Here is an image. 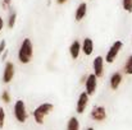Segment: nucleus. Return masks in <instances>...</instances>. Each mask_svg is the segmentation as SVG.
Instances as JSON below:
<instances>
[{"label": "nucleus", "instance_id": "obj_1", "mask_svg": "<svg viewBox=\"0 0 132 130\" xmlns=\"http://www.w3.org/2000/svg\"><path fill=\"white\" fill-rule=\"evenodd\" d=\"M34 56V45L30 38H23L18 50V60L22 64H28Z\"/></svg>", "mask_w": 132, "mask_h": 130}, {"label": "nucleus", "instance_id": "obj_2", "mask_svg": "<svg viewBox=\"0 0 132 130\" xmlns=\"http://www.w3.org/2000/svg\"><path fill=\"white\" fill-rule=\"evenodd\" d=\"M54 110V105L53 103H49V102H44L41 105H39L35 110H34V120L36 121V124L39 125H43L44 124L45 117Z\"/></svg>", "mask_w": 132, "mask_h": 130}, {"label": "nucleus", "instance_id": "obj_3", "mask_svg": "<svg viewBox=\"0 0 132 130\" xmlns=\"http://www.w3.org/2000/svg\"><path fill=\"white\" fill-rule=\"evenodd\" d=\"M13 114H14V117H15V120H17L18 123L23 124V123L27 121L28 112H27V107H26L24 101H22V99L15 101L14 107H13Z\"/></svg>", "mask_w": 132, "mask_h": 130}, {"label": "nucleus", "instance_id": "obj_4", "mask_svg": "<svg viewBox=\"0 0 132 130\" xmlns=\"http://www.w3.org/2000/svg\"><path fill=\"white\" fill-rule=\"evenodd\" d=\"M122 47H123V42H122V41L118 40V41L113 42V45L110 46V48L108 50V52H106V55H105V61H106L108 64L114 63V60L117 59V56H118V54L121 52Z\"/></svg>", "mask_w": 132, "mask_h": 130}, {"label": "nucleus", "instance_id": "obj_5", "mask_svg": "<svg viewBox=\"0 0 132 130\" xmlns=\"http://www.w3.org/2000/svg\"><path fill=\"white\" fill-rule=\"evenodd\" d=\"M14 74H15V66H14L13 63L8 61L4 66V70H3V82L5 84L10 83L14 78Z\"/></svg>", "mask_w": 132, "mask_h": 130}, {"label": "nucleus", "instance_id": "obj_6", "mask_svg": "<svg viewBox=\"0 0 132 130\" xmlns=\"http://www.w3.org/2000/svg\"><path fill=\"white\" fill-rule=\"evenodd\" d=\"M85 92L87 93L88 96H94L96 93V89H97V77L92 73V74H88L87 81L85 83Z\"/></svg>", "mask_w": 132, "mask_h": 130}, {"label": "nucleus", "instance_id": "obj_7", "mask_svg": "<svg viewBox=\"0 0 132 130\" xmlns=\"http://www.w3.org/2000/svg\"><path fill=\"white\" fill-rule=\"evenodd\" d=\"M90 116H91V119H92L94 121L101 123V121H104V120L106 119V110H105V107H103V106H95V107L91 110Z\"/></svg>", "mask_w": 132, "mask_h": 130}, {"label": "nucleus", "instance_id": "obj_8", "mask_svg": "<svg viewBox=\"0 0 132 130\" xmlns=\"http://www.w3.org/2000/svg\"><path fill=\"white\" fill-rule=\"evenodd\" d=\"M88 99H90V96H88L86 92H82L78 96L77 105H76V112L77 114H84L85 112V110L87 108V106H88Z\"/></svg>", "mask_w": 132, "mask_h": 130}, {"label": "nucleus", "instance_id": "obj_9", "mask_svg": "<svg viewBox=\"0 0 132 130\" xmlns=\"http://www.w3.org/2000/svg\"><path fill=\"white\" fill-rule=\"evenodd\" d=\"M104 61L105 59L103 56H96L92 61V69H94V74L97 78H101L104 75Z\"/></svg>", "mask_w": 132, "mask_h": 130}, {"label": "nucleus", "instance_id": "obj_10", "mask_svg": "<svg viewBox=\"0 0 132 130\" xmlns=\"http://www.w3.org/2000/svg\"><path fill=\"white\" fill-rule=\"evenodd\" d=\"M81 52H82V43L80 42L78 40H75L73 42L71 43V46H69V55H71V57L73 60H76V59H78Z\"/></svg>", "mask_w": 132, "mask_h": 130}, {"label": "nucleus", "instance_id": "obj_11", "mask_svg": "<svg viewBox=\"0 0 132 130\" xmlns=\"http://www.w3.org/2000/svg\"><path fill=\"white\" fill-rule=\"evenodd\" d=\"M122 81H123L122 74H121L119 72H116V73H113V74L110 75V79H109V86H110V88H112L113 91H116V89H118V87L121 86Z\"/></svg>", "mask_w": 132, "mask_h": 130}, {"label": "nucleus", "instance_id": "obj_12", "mask_svg": "<svg viewBox=\"0 0 132 130\" xmlns=\"http://www.w3.org/2000/svg\"><path fill=\"white\" fill-rule=\"evenodd\" d=\"M87 14V4L86 3H81L77 9H76V13H75V19L77 22H81Z\"/></svg>", "mask_w": 132, "mask_h": 130}, {"label": "nucleus", "instance_id": "obj_13", "mask_svg": "<svg viewBox=\"0 0 132 130\" xmlns=\"http://www.w3.org/2000/svg\"><path fill=\"white\" fill-rule=\"evenodd\" d=\"M82 52H84L86 56L92 55V52H94V41H92L90 37H86V38L82 41Z\"/></svg>", "mask_w": 132, "mask_h": 130}, {"label": "nucleus", "instance_id": "obj_14", "mask_svg": "<svg viewBox=\"0 0 132 130\" xmlns=\"http://www.w3.org/2000/svg\"><path fill=\"white\" fill-rule=\"evenodd\" d=\"M67 130H80V121L77 117L72 116L67 123Z\"/></svg>", "mask_w": 132, "mask_h": 130}, {"label": "nucleus", "instance_id": "obj_15", "mask_svg": "<svg viewBox=\"0 0 132 130\" xmlns=\"http://www.w3.org/2000/svg\"><path fill=\"white\" fill-rule=\"evenodd\" d=\"M123 72L125 74L127 75H132V55H130L125 63V66H123Z\"/></svg>", "mask_w": 132, "mask_h": 130}, {"label": "nucleus", "instance_id": "obj_16", "mask_svg": "<svg viewBox=\"0 0 132 130\" xmlns=\"http://www.w3.org/2000/svg\"><path fill=\"white\" fill-rule=\"evenodd\" d=\"M15 21H17V13L13 10V12L9 13V17H8V27L13 28L14 24H15Z\"/></svg>", "mask_w": 132, "mask_h": 130}, {"label": "nucleus", "instance_id": "obj_17", "mask_svg": "<svg viewBox=\"0 0 132 130\" xmlns=\"http://www.w3.org/2000/svg\"><path fill=\"white\" fill-rule=\"evenodd\" d=\"M122 8L127 13H132V0H122Z\"/></svg>", "mask_w": 132, "mask_h": 130}, {"label": "nucleus", "instance_id": "obj_18", "mask_svg": "<svg viewBox=\"0 0 132 130\" xmlns=\"http://www.w3.org/2000/svg\"><path fill=\"white\" fill-rule=\"evenodd\" d=\"M1 101L4 102V103H9L12 99H10V93L8 92V91H3V93H1Z\"/></svg>", "mask_w": 132, "mask_h": 130}, {"label": "nucleus", "instance_id": "obj_19", "mask_svg": "<svg viewBox=\"0 0 132 130\" xmlns=\"http://www.w3.org/2000/svg\"><path fill=\"white\" fill-rule=\"evenodd\" d=\"M5 125V110L0 106V129H3Z\"/></svg>", "mask_w": 132, "mask_h": 130}, {"label": "nucleus", "instance_id": "obj_20", "mask_svg": "<svg viewBox=\"0 0 132 130\" xmlns=\"http://www.w3.org/2000/svg\"><path fill=\"white\" fill-rule=\"evenodd\" d=\"M10 5H12V0H1V8L4 10L10 9Z\"/></svg>", "mask_w": 132, "mask_h": 130}, {"label": "nucleus", "instance_id": "obj_21", "mask_svg": "<svg viewBox=\"0 0 132 130\" xmlns=\"http://www.w3.org/2000/svg\"><path fill=\"white\" fill-rule=\"evenodd\" d=\"M5 51H6V42H5V40H1V41H0V56H1Z\"/></svg>", "mask_w": 132, "mask_h": 130}, {"label": "nucleus", "instance_id": "obj_22", "mask_svg": "<svg viewBox=\"0 0 132 130\" xmlns=\"http://www.w3.org/2000/svg\"><path fill=\"white\" fill-rule=\"evenodd\" d=\"M87 77H88V75H82V77H81L80 83H81V84H85V83H86V81H87Z\"/></svg>", "mask_w": 132, "mask_h": 130}, {"label": "nucleus", "instance_id": "obj_23", "mask_svg": "<svg viewBox=\"0 0 132 130\" xmlns=\"http://www.w3.org/2000/svg\"><path fill=\"white\" fill-rule=\"evenodd\" d=\"M3 28H4V21H3V18L0 17V32L3 31Z\"/></svg>", "mask_w": 132, "mask_h": 130}, {"label": "nucleus", "instance_id": "obj_24", "mask_svg": "<svg viewBox=\"0 0 132 130\" xmlns=\"http://www.w3.org/2000/svg\"><path fill=\"white\" fill-rule=\"evenodd\" d=\"M6 56H8V50H6V51H5V52L1 55V60H5V59H6Z\"/></svg>", "mask_w": 132, "mask_h": 130}, {"label": "nucleus", "instance_id": "obj_25", "mask_svg": "<svg viewBox=\"0 0 132 130\" xmlns=\"http://www.w3.org/2000/svg\"><path fill=\"white\" fill-rule=\"evenodd\" d=\"M65 1H67V0H56V3H58V4H60V5H62V4H64Z\"/></svg>", "mask_w": 132, "mask_h": 130}, {"label": "nucleus", "instance_id": "obj_26", "mask_svg": "<svg viewBox=\"0 0 132 130\" xmlns=\"http://www.w3.org/2000/svg\"><path fill=\"white\" fill-rule=\"evenodd\" d=\"M86 130H94V128H87Z\"/></svg>", "mask_w": 132, "mask_h": 130}]
</instances>
